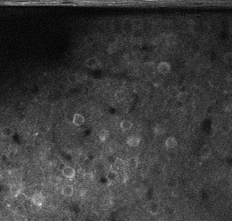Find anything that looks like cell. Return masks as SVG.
Segmentation results:
<instances>
[{"mask_svg": "<svg viewBox=\"0 0 232 221\" xmlns=\"http://www.w3.org/2000/svg\"><path fill=\"white\" fill-rule=\"evenodd\" d=\"M147 210L148 213L151 215H157L161 210V206L157 201H151L148 203V206H147Z\"/></svg>", "mask_w": 232, "mask_h": 221, "instance_id": "6da1fadb", "label": "cell"}, {"mask_svg": "<svg viewBox=\"0 0 232 221\" xmlns=\"http://www.w3.org/2000/svg\"><path fill=\"white\" fill-rule=\"evenodd\" d=\"M31 201L34 206H41L45 203V197L41 192H36L32 195L31 198Z\"/></svg>", "mask_w": 232, "mask_h": 221, "instance_id": "7a4b0ae2", "label": "cell"}, {"mask_svg": "<svg viewBox=\"0 0 232 221\" xmlns=\"http://www.w3.org/2000/svg\"><path fill=\"white\" fill-rule=\"evenodd\" d=\"M171 70L170 64L167 62H161L158 65H157V71L160 74L162 75H166L168 74Z\"/></svg>", "mask_w": 232, "mask_h": 221, "instance_id": "3957f363", "label": "cell"}, {"mask_svg": "<svg viewBox=\"0 0 232 221\" xmlns=\"http://www.w3.org/2000/svg\"><path fill=\"white\" fill-rule=\"evenodd\" d=\"M211 154H212V148L209 145H205L202 147L201 151H200V155H201L202 159H207L211 156Z\"/></svg>", "mask_w": 232, "mask_h": 221, "instance_id": "277c9868", "label": "cell"}, {"mask_svg": "<svg viewBox=\"0 0 232 221\" xmlns=\"http://www.w3.org/2000/svg\"><path fill=\"white\" fill-rule=\"evenodd\" d=\"M62 173L64 177L68 179H72L75 177V170L71 166H65L62 170Z\"/></svg>", "mask_w": 232, "mask_h": 221, "instance_id": "5b68a950", "label": "cell"}, {"mask_svg": "<svg viewBox=\"0 0 232 221\" xmlns=\"http://www.w3.org/2000/svg\"><path fill=\"white\" fill-rule=\"evenodd\" d=\"M141 143V138L138 136H130L127 139V145L131 147H137Z\"/></svg>", "mask_w": 232, "mask_h": 221, "instance_id": "8992f818", "label": "cell"}, {"mask_svg": "<svg viewBox=\"0 0 232 221\" xmlns=\"http://www.w3.org/2000/svg\"><path fill=\"white\" fill-rule=\"evenodd\" d=\"M85 64L88 68H95V67H97L100 64V61H99V59L97 57H89V58H87L86 60Z\"/></svg>", "mask_w": 232, "mask_h": 221, "instance_id": "52a82bcc", "label": "cell"}, {"mask_svg": "<svg viewBox=\"0 0 232 221\" xmlns=\"http://www.w3.org/2000/svg\"><path fill=\"white\" fill-rule=\"evenodd\" d=\"M84 123H85V117H83V115H81L79 113L74 114V116L72 117V124L75 126H81Z\"/></svg>", "mask_w": 232, "mask_h": 221, "instance_id": "ba28073f", "label": "cell"}, {"mask_svg": "<svg viewBox=\"0 0 232 221\" xmlns=\"http://www.w3.org/2000/svg\"><path fill=\"white\" fill-rule=\"evenodd\" d=\"M176 145H177V140L174 137H169L165 141V146L168 150L174 149L176 147Z\"/></svg>", "mask_w": 232, "mask_h": 221, "instance_id": "9c48e42d", "label": "cell"}, {"mask_svg": "<svg viewBox=\"0 0 232 221\" xmlns=\"http://www.w3.org/2000/svg\"><path fill=\"white\" fill-rule=\"evenodd\" d=\"M127 165L130 169H136L139 165V159L137 157H131L127 159Z\"/></svg>", "mask_w": 232, "mask_h": 221, "instance_id": "30bf717a", "label": "cell"}, {"mask_svg": "<svg viewBox=\"0 0 232 221\" xmlns=\"http://www.w3.org/2000/svg\"><path fill=\"white\" fill-rule=\"evenodd\" d=\"M73 192H74V189L72 185H65L63 188H62V194L65 196V197H71L72 194H73Z\"/></svg>", "mask_w": 232, "mask_h": 221, "instance_id": "8fae6325", "label": "cell"}, {"mask_svg": "<svg viewBox=\"0 0 232 221\" xmlns=\"http://www.w3.org/2000/svg\"><path fill=\"white\" fill-rule=\"evenodd\" d=\"M119 178V174L116 171H114V170H111L109 171L108 173H107V178L108 180L110 182V183H114L115 182L116 180L118 179Z\"/></svg>", "mask_w": 232, "mask_h": 221, "instance_id": "7c38bea8", "label": "cell"}, {"mask_svg": "<svg viewBox=\"0 0 232 221\" xmlns=\"http://www.w3.org/2000/svg\"><path fill=\"white\" fill-rule=\"evenodd\" d=\"M176 98H177L178 102L185 103L188 100V92H183V91L182 92H179L178 94H177V96H176Z\"/></svg>", "mask_w": 232, "mask_h": 221, "instance_id": "4fadbf2b", "label": "cell"}, {"mask_svg": "<svg viewBox=\"0 0 232 221\" xmlns=\"http://www.w3.org/2000/svg\"><path fill=\"white\" fill-rule=\"evenodd\" d=\"M14 134V130L11 126H5L2 129V135L5 138H10Z\"/></svg>", "mask_w": 232, "mask_h": 221, "instance_id": "5bb4252c", "label": "cell"}, {"mask_svg": "<svg viewBox=\"0 0 232 221\" xmlns=\"http://www.w3.org/2000/svg\"><path fill=\"white\" fill-rule=\"evenodd\" d=\"M132 127H133V124H132V122L130 120L125 119V120H122L121 123H120V128L123 131H125L131 130Z\"/></svg>", "mask_w": 232, "mask_h": 221, "instance_id": "9a60e30c", "label": "cell"}, {"mask_svg": "<svg viewBox=\"0 0 232 221\" xmlns=\"http://www.w3.org/2000/svg\"><path fill=\"white\" fill-rule=\"evenodd\" d=\"M185 166H186L187 168H188V169L194 170V169H195V168L197 167V166H198V162H197L196 159H188L186 161Z\"/></svg>", "mask_w": 232, "mask_h": 221, "instance_id": "2e32d148", "label": "cell"}, {"mask_svg": "<svg viewBox=\"0 0 232 221\" xmlns=\"http://www.w3.org/2000/svg\"><path fill=\"white\" fill-rule=\"evenodd\" d=\"M131 24L134 29H141L143 25V21L141 18H134L131 20Z\"/></svg>", "mask_w": 232, "mask_h": 221, "instance_id": "e0dca14e", "label": "cell"}, {"mask_svg": "<svg viewBox=\"0 0 232 221\" xmlns=\"http://www.w3.org/2000/svg\"><path fill=\"white\" fill-rule=\"evenodd\" d=\"M165 41H166V44L168 45L172 46V45H174V44L176 43V37H175V35L170 33V34L167 35V37L165 38Z\"/></svg>", "mask_w": 232, "mask_h": 221, "instance_id": "ac0fdd59", "label": "cell"}, {"mask_svg": "<svg viewBox=\"0 0 232 221\" xmlns=\"http://www.w3.org/2000/svg\"><path fill=\"white\" fill-rule=\"evenodd\" d=\"M154 133L156 136H162L165 133V128L162 124H157L154 127Z\"/></svg>", "mask_w": 232, "mask_h": 221, "instance_id": "d6986e66", "label": "cell"}, {"mask_svg": "<svg viewBox=\"0 0 232 221\" xmlns=\"http://www.w3.org/2000/svg\"><path fill=\"white\" fill-rule=\"evenodd\" d=\"M108 137H109V131L106 129L101 130L99 133V139L101 142H105L108 138Z\"/></svg>", "mask_w": 232, "mask_h": 221, "instance_id": "ffe728a7", "label": "cell"}, {"mask_svg": "<svg viewBox=\"0 0 232 221\" xmlns=\"http://www.w3.org/2000/svg\"><path fill=\"white\" fill-rule=\"evenodd\" d=\"M21 190H22V188H21V185H12L11 186V189H10V191H11V192L14 195V196H17V195H18V194H20L21 193Z\"/></svg>", "mask_w": 232, "mask_h": 221, "instance_id": "44dd1931", "label": "cell"}, {"mask_svg": "<svg viewBox=\"0 0 232 221\" xmlns=\"http://www.w3.org/2000/svg\"><path fill=\"white\" fill-rule=\"evenodd\" d=\"M167 186H168L169 189H171V190H173L174 188H177V187H178V181H177V179L174 178H169V179L167 181Z\"/></svg>", "mask_w": 232, "mask_h": 221, "instance_id": "7402d4cb", "label": "cell"}, {"mask_svg": "<svg viewBox=\"0 0 232 221\" xmlns=\"http://www.w3.org/2000/svg\"><path fill=\"white\" fill-rule=\"evenodd\" d=\"M67 80L70 84L72 85H74V84H77L79 82V75L76 74V73H72L70 75H68L67 77Z\"/></svg>", "mask_w": 232, "mask_h": 221, "instance_id": "603a6c76", "label": "cell"}, {"mask_svg": "<svg viewBox=\"0 0 232 221\" xmlns=\"http://www.w3.org/2000/svg\"><path fill=\"white\" fill-rule=\"evenodd\" d=\"M143 35V31L142 29H134L132 31V36L134 39H140Z\"/></svg>", "mask_w": 232, "mask_h": 221, "instance_id": "cb8c5ba5", "label": "cell"}, {"mask_svg": "<svg viewBox=\"0 0 232 221\" xmlns=\"http://www.w3.org/2000/svg\"><path fill=\"white\" fill-rule=\"evenodd\" d=\"M166 156H167V159L169 160H174V159H177V152L174 151V149L169 150V152H168V153H167Z\"/></svg>", "mask_w": 232, "mask_h": 221, "instance_id": "d4e9b609", "label": "cell"}, {"mask_svg": "<svg viewBox=\"0 0 232 221\" xmlns=\"http://www.w3.org/2000/svg\"><path fill=\"white\" fill-rule=\"evenodd\" d=\"M125 93L122 92V91H117L115 92V99L117 100V101H119V102H120V101H123L124 99H125Z\"/></svg>", "mask_w": 232, "mask_h": 221, "instance_id": "484cf974", "label": "cell"}, {"mask_svg": "<svg viewBox=\"0 0 232 221\" xmlns=\"http://www.w3.org/2000/svg\"><path fill=\"white\" fill-rule=\"evenodd\" d=\"M223 110L225 112H231L232 110V102L231 101H226L223 104Z\"/></svg>", "mask_w": 232, "mask_h": 221, "instance_id": "4316f807", "label": "cell"}, {"mask_svg": "<svg viewBox=\"0 0 232 221\" xmlns=\"http://www.w3.org/2000/svg\"><path fill=\"white\" fill-rule=\"evenodd\" d=\"M181 110H183L184 112H186V113H189V112H192L193 110H195V107H194L193 105L187 104V105H184V106L181 107Z\"/></svg>", "mask_w": 232, "mask_h": 221, "instance_id": "83f0119b", "label": "cell"}, {"mask_svg": "<svg viewBox=\"0 0 232 221\" xmlns=\"http://www.w3.org/2000/svg\"><path fill=\"white\" fill-rule=\"evenodd\" d=\"M117 41H118V38H117V36H116L115 34H112V35H110L108 38V42L109 45H116Z\"/></svg>", "mask_w": 232, "mask_h": 221, "instance_id": "f1b7e54d", "label": "cell"}, {"mask_svg": "<svg viewBox=\"0 0 232 221\" xmlns=\"http://www.w3.org/2000/svg\"><path fill=\"white\" fill-rule=\"evenodd\" d=\"M224 62L227 64H232V53L231 52H228L226 53L225 55L224 56V58H223Z\"/></svg>", "mask_w": 232, "mask_h": 221, "instance_id": "f546056e", "label": "cell"}, {"mask_svg": "<svg viewBox=\"0 0 232 221\" xmlns=\"http://www.w3.org/2000/svg\"><path fill=\"white\" fill-rule=\"evenodd\" d=\"M114 164L118 169H123L125 167V162L120 159H116Z\"/></svg>", "mask_w": 232, "mask_h": 221, "instance_id": "4dcf8cb0", "label": "cell"}, {"mask_svg": "<svg viewBox=\"0 0 232 221\" xmlns=\"http://www.w3.org/2000/svg\"><path fill=\"white\" fill-rule=\"evenodd\" d=\"M17 120L18 122H25L26 120V114L25 112H19L17 115Z\"/></svg>", "mask_w": 232, "mask_h": 221, "instance_id": "1f68e13d", "label": "cell"}, {"mask_svg": "<svg viewBox=\"0 0 232 221\" xmlns=\"http://www.w3.org/2000/svg\"><path fill=\"white\" fill-rule=\"evenodd\" d=\"M117 46H116V45H109L108 47V52L109 53V54H114V53H115L116 52H117Z\"/></svg>", "mask_w": 232, "mask_h": 221, "instance_id": "d6a6232c", "label": "cell"}, {"mask_svg": "<svg viewBox=\"0 0 232 221\" xmlns=\"http://www.w3.org/2000/svg\"><path fill=\"white\" fill-rule=\"evenodd\" d=\"M180 193H181V192H180V190L178 189V187H177V188H174L173 190H171V194H172V196L174 197V198L179 197V196H180Z\"/></svg>", "mask_w": 232, "mask_h": 221, "instance_id": "836d02e7", "label": "cell"}, {"mask_svg": "<svg viewBox=\"0 0 232 221\" xmlns=\"http://www.w3.org/2000/svg\"><path fill=\"white\" fill-rule=\"evenodd\" d=\"M224 93L225 94H232V85H227L224 87Z\"/></svg>", "mask_w": 232, "mask_h": 221, "instance_id": "e575fe53", "label": "cell"}, {"mask_svg": "<svg viewBox=\"0 0 232 221\" xmlns=\"http://www.w3.org/2000/svg\"><path fill=\"white\" fill-rule=\"evenodd\" d=\"M84 178H85V180H86V182H89V181H92V179H93V176H92V174L87 173V174H86V175L84 176Z\"/></svg>", "mask_w": 232, "mask_h": 221, "instance_id": "d590c367", "label": "cell"}, {"mask_svg": "<svg viewBox=\"0 0 232 221\" xmlns=\"http://www.w3.org/2000/svg\"><path fill=\"white\" fill-rule=\"evenodd\" d=\"M39 131H40V132H42V133H46L47 131H48V127L47 126H46V125H42L40 128H39Z\"/></svg>", "mask_w": 232, "mask_h": 221, "instance_id": "8d00e7d4", "label": "cell"}, {"mask_svg": "<svg viewBox=\"0 0 232 221\" xmlns=\"http://www.w3.org/2000/svg\"><path fill=\"white\" fill-rule=\"evenodd\" d=\"M60 221H71V218L68 215H63L60 218Z\"/></svg>", "mask_w": 232, "mask_h": 221, "instance_id": "74e56055", "label": "cell"}, {"mask_svg": "<svg viewBox=\"0 0 232 221\" xmlns=\"http://www.w3.org/2000/svg\"><path fill=\"white\" fill-rule=\"evenodd\" d=\"M0 159L4 161V162H5V161H7L8 160V156L6 155V154H2L1 156H0Z\"/></svg>", "mask_w": 232, "mask_h": 221, "instance_id": "f35d334b", "label": "cell"}, {"mask_svg": "<svg viewBox=\"0 0 232 221\" xmlns=\"http://www.w3.org/2000/svg\"><path fill=\"white\" fill-rule=\"evenodd\" d=\"M86 42H87L88 44H93V43L94 42V38H93L92 37H88V38H86Z\"/></svg>", "mask_w": 232, "mask_h": 221, "instance_id": "ab89813d", "label": "cell"}, {"mask_svg": "<svg viewBox=\"0 0 232 221\" xmlns=\"http://www.w3.org/2000/svg\"><path fill=\"white\" fill-rule=\"evenodd\" d=\"M0 111H1V106H0Z\"/></svg>", "mask_w": 232, "mask_h": 221, "instance_id": "60d3db41", "label": "cell"}, {"mask_svg": "<svg viewBox=\"0 0 232 221\" xmlns=\"http://www.w3.org/2000/svg\"><path fill=\"white\" fill-rule=\"evenodd\" d=\"M161 221H163V220H161Z\"/></svg>", "mask_w": 232, "mask_h": 221, "instance_id": "b9f144b4", "label": "cell"}]
</instances>
